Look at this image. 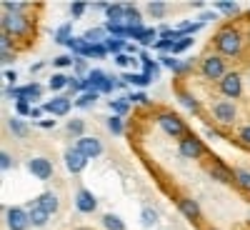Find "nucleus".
Returning a JSON list of instances; mask_svg holds the SVG:
<instances>
[{"label": "nucleus", "mask_w": 250, "mask_h": 230, "mask_svg": "<svg viewBox=\"0 0 250 230\" xmlns=\"http://www.w3.org/2000/svg\"><path fill=\"white\" fill-rule=\"evenodd\" d=\"M215 48L220 50V55H228V58H235L240 55L243 50V35L235 30V28H223L215 38Z\"/></svg>", "instance_id": "1"}, {"label": "nucleus", "mask_w": 250, "mask_h": 230, "mask_svg": "<svg viewBox=\"0 0 250 230\" xmlns=\"http://www.w3.org/2000/svg\"><path fill=\"white\" fill-rule=\"evenodd\" d=\"M158 125L163 128L165 135H173V138H185V123L175 115V113H160L158 115Z\"/></svg>", "instance_id": "2"}, {"label": "nucleus", "mask_w": 250, "mask_h": 230, "mask_svg": "<svg viewBox=\"0 0 250 230\" xmlns=\"http://www.w3.org/2000/svg\"><path fill=\"white\" fill-rule=\"evenodd\" d=\"M178 150H180L183 158H190V160H195V158H200V155L208 153L205 143H200V138H195V135H185V138H180Z\"/></svg>", "instance_id": "3"}, {"label": "nucleus", "mask_w": 250, "mask_h": 230, "mask_svg": "<svg viewBox=\"0 0 250 230\" xmlns=\"http://www.w3.org/2000/svg\"><path fill=\"white\" fill-rule=\"evenodd\" d=\"M3 33L5 35H23V33H28V28H30V23H28V18L25 15H10V13H5L3 15Z\"/></svg>", "instance_id": "4"}, {"label": "nucleus", "mask_w": 250, "mask_h": 230, "mask_svg": "<svg viewBox=\"0 0 250 230\" xmlns=\"http://www.w3.org/2000/svg\"><path fill=\"white\" fill-rule=\"evenodd\" d=\"M203 75L210 78V80H223L228 73H225V60L220 55H210L203 60Z\"/></svg>", "instance_id": "5"}, {"label": "nucleus", "mask_w": 250, "mask_h": 230, "mask_svg": "<svg viewBox=\"0 0 250 230\" xmlns=\"http://www.w3.org/2000/svg\"><path fill=\"white\" fill-rule=\"evenodd\" d=\"M5 223H8V230H28L30 215H28V210H23V208H8Z\"/></svg>", "instance_id": "6"}, {"label": "nucleus", "mask_w": 250, "mask_h": 230, "mask_svg": "<svg viewBox=\"0 0 250 230\" xmlns=\"http://www.w3.org/2000/svg\"><path fill=\"white\" fill-rule=\"evenodd\" d=\"M220 93L225 98H240L243 95V78H240V73H228L220 80Z\"/></svg>", "instance_id": "7"}, {"label": "nucleus", "mask_w": 250, "mask_h": 230, "mask_svg": "<svg viewBox=\"0 0 250 230\" xmlns=\"http://www.w3.org/2000/svg\"><path fill=\"white\" fill-rule=\"evenodd\" d=\"M75 148H78L83 155H85L88 160H90V158H100V155H103V143H100L98 138H90V135H83V138H78Z\"/></svg>", "instance_id": "8"}, {"label": "nucleus", "mask_w": 250, "mask_h": 230, "mask_svg": "<svg viewBox=\"0 0 250 230\" xmlns=\"http://www.w3.org/2000/svg\"><path fill=\"white\" fill-rule=\"evenodd\" d=\"M28 170H30V175L38 178V180H50V178H53V163H50L48 158H30Z\"/></svg>", "instance_id": "9"}, {"label": "nucleus", "mask_w": 250, "mask_h": 230, "mask_svg": "<svg viewBox=\"0 0 250 230\" xmlns=\"http://www.w3.org/2000/svg\"><path fill=\"white\" fill-rule=\"evenodd\" d=\"M75 208L80 213H95V208H98V200L90 190H85V188H80V190L75 193Z\"/></svg>", "instance_id": "10"}, {"label": "nucleus", "mask_w": 250, "mask_h": 230, "mask_svg": "<svg viewBox=\"0 0 250 230\" xmlns=\"http://www.w3.org/2000/svg\"><path fill=\"white\" fill-rule=\"evenodd\" d=\"M43 108H45L50 115H68L70 108H73V103H70L68 95H58V98H53L50 103H45Z\"/></svg>", "instance_id": "11"}, {"label": "nucleus", "mask_w": 250, "mask_h": 230, "mask_svg": "<svg viewBox=\"0 0 250 230\" xmlns=\"http://www.w3.org/2000/svg\"><path fill=\"white\" fill-rule=\"evenodd\" d=\"M65 165H68L70 173H80V170L88 165V158L83 155L78 148H68V150H65Z\"/></svg>", "instance_id": "12"}, {"label": "nucleus", "mask_w": 250, "mask_h": 230, "mask_svg": "<svg viewBox=\"0 0 250 230\" xmlns=\"http://www.w3.org/2000/svg\"><path fill=\"white\" fill-rule=\"evenodd\" d=\"M213 115L220 123H233L235 120V105H233L230 100H220V103H215V105H213Z\"/></svg>", "instance_id": "13"}, {"label": "nucleus", "mask_w": 250, "mask_h": 230, "mask_svg": "<svg viewBox=\"0 0 250 230\" xmlns=\"http://www.w3.org/2000/svg\"><path fill=\"white\" fill-rule=\"evenodd\" d=\"M178 208H180V213L188 218V220H200V205L195 203V200H190V198H183L180 203H178Z\"/></svg>", "instance_id": "14"}, {"label": "nucleus", "mask_w": 250, "mask_h": 230, "mask_svg": "<svg viewBox=\"0 0 250 230\" xmlns=\"http://www.w3.org/2000/svg\"><path fill=\"white\" fill-rule=\"evenodd\" d=\"M28 215H30V225H35V228H43V225H48V220H50V213L45 210L43 205H38V203L28 210Z\"/></svg>", "instance_id": "15"}, {"label": "nucleus", "mask_w": 250, "mask_h": 230, "mask_svg": "<svg viewBox=\"0 0 250 230\" xmlns=\"http://www.w3.org/2000/svg\"><path fill=\"white\" fill-rule=\"evenodd\" d=\"M18 98H25V100H40V98H43V88H40L38 85V83H30V85H23V88H20L18 85Z\"/></svg>", "instance_id": "16"}, {"label": "nucleus", "mask_w": 250, "mask_h": 230, "mask_svg": "<svg viewBox=\"0 0 250 230\" xmlns=\"http://www.w3.org/2000/svg\"><path fill=\"white\" fill-rule=\"evenodd\" d=\"M210 175H213L215 180L225 183V185H233V183H235V175H233V170H228V168H225V165H223L220 160L215 163V168L210 170Z\"/></svg>", "instance_id": "17"}, {"label": "nucleus", "mask_w": 250, "mask_h": 230, "mask_svg": "<svg viewBox=\"0 0 250 230\" xmlns=\"http://www.w3.org/2000/svg\"><path fill=\"white\" fill-rule=\"evenodd\" d=\"M160 65H168L173 73H188L193 63H183V60H175V58H170V55H160Z\"/></svg>", "instance_id": "18"}, {"label": "nucleus", "mask_w": 250, "mask_h": 230, "mask_svg": "<svg viewBox=\"0 0 250 230\" xmlns=\"http://www.w3.org/2000/svg\"><path fill=\"white\" fill-rule=\"evenodd\" d=\"M125 25L128 28H143V15L135 5H125Z\"/></svg>", "instance_id": "19"}, {"label": "nucleus", "mask_w": 250, "mask_h": 230, "mask_svg": "<svg viewBox=\"0 0 250 230\" xmlns=\"http://www.w3.org/2000/svg\"><path fill=\"white\" fill-rule=\"evenodd\" d=\"M8 130H10L15 138H28V133H30V128L23 123V118H10V120H8Z\"/></svg>", "instance_id": "20"}, {"label": "nucleus", "mask_w": 250, "mask_h": 230, "mask_svg": "<svg viewBox=\"0 0 250 230\" xmlns=\"http://www.w3.org/2000/svg\"><path fill=\"white\" fill-rule=\"evenodd\" d=\"M38 205H43L45 210L53 215V213H58V208H60V200H58V195L55 193H43L38 198Z\"/></svg>", "instance_id": "21"}, {"label": "nucleus", "mask_w": 250, "mask_h": 230, "mask_svg": "<svg viewBox=\"0 0 250 230\" xmlns=\"http://www.w3.org/2000/svg\"><path fill=\"white\" fill-rule=\"evenodd\" d=\"M105 18H108V23H125V5L110 3V8L105 10Z\"/></svg>", "instance_id": "22"}, {"label": "nucleus", "mask_w": 250, "mask_h": 230, "mask_svg": "<svg viewBox=\"0 0 250 230\" xmlns=\"http://www.w3.org/2000/svg\"><path fill=\"white\" fill-rule=\"evenodd\" d=\"M83 38H85L90 45H100V43H105V40H108V38H105V28H90Z\"/></svg>", "instance_id": "23"}, {"label": "nucleus", "mask_w": 250, "mask_h": 230, "mask_svg": "<svg viewBox=\"0 0 250 230\" xmlns=\"http://www.w3.org/2000/svg\"><path fill=\"white\" fill-rule=\"evenodd\" d=\"M140 225L143 228H155L158 225V213L153 210V208H143L140 210Z\"/></svg>", "instance_id": "24"}, {"label": "nucleus", "mask_w": 250, "mask_h": 230, "mask_svg": "<svg viewBox=\"0 0 250 230\" xmlns=\"http://www.w3.org/2000/svg\"><path fill=\"white\" fill-rule=\"evenodd\" d=\"M140 60H143V70H145V75L155 78V75L160 73V63L150 60V58H148V53H140Z\"/></svg>", "instance_id": "25"}, {"label": "nucleus", "mask_w": 250, "mask_h": 230, "mask_svg": "<svg viewBox=\"0 0 250 230\" xmlns=\"http://www.w3.org/2000/svg\"><path fill=\"white\" fill-rule=\"evenodd\" d=\"M105 48H108V53H115V55H120L125 48H128V40H123V38H108L105 40Z\"/></svg>", "instance_id": "26"}, {"label": "nucleus", "mask_w": 250, "mask_h": 230, "mask_svg": "<svg viewBox=\"0 0 250 230\" xmlns=\"http://www.w3.org/2000/svg\"><path fill=\"white\" fill-rule=\"evenodd\" d=\"M105 30L113 35V38H123V40H128V25L125 23H105Z\"/></svg>", "instance_id": "27"}, {"label": "nucleus", "mask_w": 250, "mask_h": 230, "mask_svg": "<svg viewBox=\"0 0 250 230\" xmlns=\"http://www.w3.org/2000/svg\"><path fill=\"white\" fill-rule=\"evenodd\" d=\"M68 48H70L73 53H80V58H83V55H85V53H88V48H90V43H88V40H85V38H70V40H68Z\"/></svg>", "instance_id": "28"}, {"label": "nucleus", "mask_w": 250, "mask_h": 230, "mask_svg": "<svg viewBox=\"0 0 250 230\" xmlns=\"http://www.w3.org/2000/svg\"><path fill=\"white\" fill-rule=\"evenodd\" d=\"M108 105L113 108V113H115L118 118H123L125 113L130 110V100H128V98H118V100H110Z\"/></svg>", "instance_id": "29"}, {"label": "nucleus", "mask_w": 250, "mask_h": 230, "mask_svg": "<svg viewBox=\"0 0 250 230\" xmlns=\"http://www.w3.org/2000/svg\"><path fill=\"white\" fill-rule=\"evenodd\" d=\"M203 25L200 23H193V20H185V23L178 25V38H190L193 33H198Z\"/></svg>", "instance_id": "30"}, {"label": "nucleus", "mask_w": 250, "mask_h": 230, "mask_svg": "<svg viewBox=\"0 0 250 230\" xmlns=\"http://www.w3.org/2000/svg\"><path fill=\"white\" fill-rule=\"evenodd\" d=\"M103 228L105 230H125V223H123V218L108 213V215H103Z\"/></svg>", "instance_id": "31"}, {"label": "nucleus", "mask_w": 250, "mask_h": 230, "mask_svg": "<svg viewBox=\"0 0 250 230\" xmlns=\"http://www.w3.org/2000/svg\"><path fill=\"white\" fill-rule=\"evenodd\" d=\"M70 30H73V25H70V23H62V25L55 30V43H58V45H68V40L73 38V35H70Z\"/></svg>", "instance_id": "32"}, {"label": "nucleus", "mask_w": 250, "mask_h": 230, "mask_svg": "<svg viewBox=\"0 0 250 230\" xmlns=\"http://www.w3.org/2000/svg\"><path fill=\"white\" fill-rule=\"evenodd\" d=\"M3 8H5V13H10V15H23V13H25V8H28V3H18V0H5Z\"/></svg>", "instance_id": "33"}, {"label": "nucleus", "mask_w": 250, "mask_h": 230, "mask_svg": "<svg viewBox=\"0 0 250 230\" xmlns=\"http://www.w3.org/2000/svg\"><path fill=\"white\" fill-rule=\"evenodd\" d=\"M15 113H18V118H25V115H30V113H33L30 100H25V98H15Z\"/></svg>", "instance_id": "34"}, {"label": "nucleus", "mask_w": 250, "mask_h": 230, "mask_svg": "<svg viewBox=\"0 0 250 230\" xmlns=\"http://www.w3.org/2000/svg\"><path fill=\"white\" fill-rule=\"evenodd\" d=\"M233 175H235V183H238L240 188L250 190V170H245V168H235V170H233Z\"/></svg>", "instance_id": "35"}, {"label": "nucleus", "mask_w": 250, "mask_h": 230, "mask_svg": "<svg viewBox=\"0 0 250 230\" xmlns=\"http://www.w3.org/2000/svg\"><path fill=\"white\" fill-rule=\"evenodd\" d=\"M100 93H83L78 100H75V108H93V103L98 100Z\"/></svg>", "instance_id": "36"}, {"label": "nucleus", "mask_w": 250, "mask_h": 230, "mask_svg": "<svg viewBox=\"0 0 250 230\" xmlns=\"http://www.w3.org/2000/svg\"><path fill=\"white\" fill-rule=\"evenodd\" d=\"M215 8H218V13H228V15H233V13H238V10H240V5H238V3H233V0H218Z\"/></svg>", "instance_id": "37"}, {"label": "nucleus", "mask_w": 250, "mask_h": 230, "mask_svg": "<svg viewBox=\"0 0 250 230\" xmlns=\"http://www.w3.org/2000/svg\"><path fill=\"white\" fill-rule=\"evenodd\" d=\"M125 80L133 83V85H140V88H143V85H148L153 78H150V75H145V73H143V75H138V73H125Z\"/></svg>", "instance_id": "38"}, {"label": "nucleus", "mask_w": 250, "mask_h": 230, "mask_svg": "<svg viewBox=\"0 0 250 230\" xmlns=\"http://www.w3.org/2000/svg\"><path fill=\"white\" fill-rule=\"evenodd\" d=\"M153 48H155L158 53H173V48H175V40H168V38H158Z\"/></svg>", "instance_id": "39"}, {"label": "nucleus", "mask_w": 250, "mask_h": 230, "mask_svg": "<svg viewBox=\"0 0 250 230\" xmlns=\"http://www.w3.org/2000/svg\"><path fill=\"white\" fill-rule=\"evenodd\" d=\"M105 55H108V48H105V43H100V45H90L83 58L88 60V58H105Z\"/></svg>", "instance_id": "40"}, {"label": "nucleus", "mask_w": 250, "mask_h": 230, "mask_svg": "<svg viewBox=\"0 0 250 230\" xmlns=\"http://www.w3.org/2000/svg\"><path fill=\"white\" fill-rule=\"evenodd\" d=\"M68 75H62V73H58V75H53L50 78V88L53 90H62V88H68Z\"/></svg>", "instance_id": "41"}, {"label": "nucleus", "mask_w": 250, "mask_h": 230, "mask_svg": "<svg viewBox=\"0 0 250 230\" xmlns=\"http://www.w3.org/2000/svg\"><path fill=\"white\" fill-rule=\"evenodd\" d=\"M178 100L183 103V105H185L188 110H193V113L198 110V103H195V98H193L190 93H178Z\"/></svg>", "instance_id": "42"}, {"label": "nucleus", "mask_w": 250, "mask_h": 230, "mask_svg": "<svg viewBox=\"0 0 250 230\" xmlns=\"http://www.w3.org/2000/svg\"><path fill=\"white\" fill-rule=\"evenodd\" d=\"M88 5H90V3L75 0V3H70V15H73V18H83V15H85V10H88Z\"/></svg>", "instance_id": "43"}, {"label": "nucleus", "mask_w": 250, "mask_h": 230, "mask_svg": "<svg viewBox=\"0 0 250 230\" xmlns=\"http://www.w3.org/2000/svg\"><path fill=\"white\" fill-rule=\"evenodd\" d=\"M68 133L83 138V133H85V123H83V120H70V123H68Z\"/></svg>", "instance_id": "44"}, {"label": "nucleus", "mask_w": 250, "mask_h": 230, "mask_svg": "<svg viewBox=\"0 0 250 230\" xmlns=\"http://www.w3.org/2000/svg\"><path fill=\"white\" fill-rule=\"evenodd\" d=\"M53 65H55L58 70H62V68H68V65H75V58H73V55H58V58L53 60Z\"/></svg>", "instance_id": "45"}, {"label": "nucleus", "mask_w": 250, "mask_h": 230, "mask_svg": "<svg viewBox=\"0 0 250 230\" xmlns=\"http://www.w3.org/2000/svg\"><path fill=\"white\" fill-rule=\"evenodd\" d=\"M108 130H110L113 135H120V133L125 130V125H123V120H120L118 115H113V118L108 120Z\"/></svg>", "instance_id": "46"}, {"label": "nucleus", "mask_w": 250, "mask_h": 230, "mask_svg": "<svg viewBox=\"0 0 250 230\" xmlns=\"http://www.w3.org/2000/svg\"><path fill=\"white\" fill-rule=\"evenodd\" d=\"M190 45H193V38H178V40H175V48H173V53H178V55H180V53H185Z\"/></svg>", "instance_id": "47"}, {"label": "nucleus", "mask_w": 250, "mask_h": 230, "mask_svg": "<svg viewBox=\"0 0 250 230\" xmlns=\"http://www.w3.org/2000/svg\"><path fill=\"white\" fill-rule=\"evenodd\" d=\"M148 13L153 18H163L165 15V3H148Z\"/></svg>", "instance_id": "48"}, {"label": "nucleus", "mask_w": 250, "mask_h": 230, "mask_svg": "<svg viewBox=\"0 0 250 230\" xmlns=\"http://www.w3.org/2000/svg\"><path fill=\"white\" fill-rule=\"evenodd\" d=\"M155 30H150V28H145V33H143V38H140V45H155Z\"/></svg>", "instance_id": "49"}, {"label": "nucleus", "mask_w": 250, "mask_h": 230, "mask_svg": "<svg viewBox=\"0 0 250 230\" xmlns=\"http://www.w3.org/2000/svg\"><path fill=\"white\" fill-rule=\"evenodd\" d=\"M73 68L78 70V75H85L88 73V60L85 58H75V65Z\"/></svg>", "instance_id": "50"}, {"label": "nucleus", "mask_w": 250, "mask_h": 230, "mask_svg": "<svg viewBox=\"0 0 250 230\" xmlns=\"http://www.w3.org/2000/svg\"><path fill=\"white\" fill-rule=\"evenodd\" d=\"M115 63H118L120 68H128V65H133V58L125 55V53H120V55H115Z\"/></svg>", "instance_id": "51"}, {"label": "nucleus", "mask_w": 250, "mask_h": 230, "mask_svg": "<svg viewBox=\"0 0 250 230\" xmlns=\"http://www.w3.org/2000/svg\"><path fill=\"white\" fill-rule=\"evenodd\" d=\"M128 100H130V103H143V105H145V103H148V95H145V93H140V90H138V93L128 95Z\"/></svg>", "instance_id": "52"}, {"label": "nucleus", "mask_w": 250, "mask_h": 230, "mask_svg": "<svg viewBox=\"0 0 250 230\" xmlns=\"http://www.w3.org/2000/svg\"><path fill=\"white\" fill-rule=\"evenodd\" d=\"M0 50H3V53H10V35H0Z\"/></svg>", "instance_id": "53"}, {"label": "nucleus", "mask_w": 250, "mask_h": 230, "mask_svg": "<svg viewBox=\"0 0 250 230\" xmlns=\"http://www.w3.org/2000/svg\"><path fill=\"white\" fill-rule=\"evenodd\" d=\"M38 125H40L43 130H53V128H55V120H50V118H43V120H40Z\"/></svg>", "instance_id": "54"}, {"label": "nucleus", "mask_w": 250, "mask_h": 230, "mask_svg": "<svg viewBox=\"0 0 250 230\" xmlns=\"http://www.w3.org/2000/svg\"><path fill=\"white\" fill-rule=\"evenodd\" d=\"M0 168H3V170L10 168V155L8 153H0Z\"/></svg>", "instance_id": "55"}, {"label": "nucleus", "mask_w": 250, "mask_h": 230, "mask_svg": "<svg viewBox=\"0 0 250 230\" xmlns=\"http://www.w3.org/2000/svg\"><path fill=\"white\" fill-rule=\"evenodd\" d=\"M240 140L250 145V125H245V128H240Z\"/></svg>", "instance_id": "56"}, {"label": "nucleus", "mask_w": 250, "mask_h": 230, "mask_svg": "<svg viewBox=\"0 0 250 230\" xmlns=\"http://www.w3.org/2000/svg\"><path fill=\"white\" fill-rule=\"evenodd\" d=\"M43 110H45V108H33V113H30V118L40 123V120H43Z\"/></svg>", "instance_id": "57"}, {"label": "nucleus", "mask_w": 250, "mask_h": 230, "mask_svg": "<svg viewBox=\"0 0 250 230\" xmlns=\"http://www.w3.org/2000/svg\"><path fill=\"white\" fill-rule=\"evenodd\" d=\"M68 88L70 90H80V78H70L68 80Z\"/></svg>", "instance_id": "58"}, {"label": "nucleus", "mask_w": 250, "mask_h": 230, "mask_svg": "<svg viewBox=\"0 0 250 230\" xmlns=\"http://www.w3.org/2000/svg\"><path fill=\"white\" fill-rule=\"evenodd\" d=\"M15 78H18L15 70H5V80H8V83H15Z\"/></svg>", "instance_id": "59"}, {"label": "nucleus", "mask_w": 250, "mask_h": 230, "mask_svg": "<svg viewBox=\"0 0 250 230\" xmlns=\"http://www.w3.org/2000/svg\"><path fill=\"white\" fill-rule=\"evenodd\" d=\"M200 20H215V13H203Z\"/></svg>", "instance_id": "60"}, {"label": "nucleus", "mask_w": 250, "mask_h": 230, "mask_svg": "<svg viewBox=\"0 0 250 230\" xmlns=\"http://www.w3.org/2000/svg\"><path fill=\"white\" fill-rule=\"evenodd\" d=\"M30 70H33V73H40V70H43V63H35V65H33Z\"/></svg>", "instance_id": "61"}, {"label": "nucleus", "mask_w": 250, "mask_h": 230, "mask_svg": "<svg viewBox=\"0 0 250 230\" xmlns=\"http://www.w3.org/2000/svg\"><path fill=\"white\" fill-rule=\"evenodd\" d=\"M248 38H250V33H248Z\"/></svg>", "instance_id": "62"}, {"label": "nucleus", "mask_w": 250, "mask_h": 230, "mask_svg": "<svg viewBox=\"0 0 250 230\" xmlns=\"http://www.w3.org/2000/svg\"><path fill=\"white\" fill-rule=\"evenodd\" d=\"M83 230H85V228H83Z\"/></svg>", "instance_id": "63"}]
</instances>
